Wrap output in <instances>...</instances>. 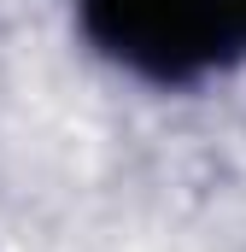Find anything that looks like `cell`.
<instances>
[{
    "label": "cell",
    "mask_w": 246,
    "mask_h": 252,
    "mask_svg": "<svg viewBox=\"0 0 246 252\" xmlns=\"http://www.w3.org/2000/svg\"><path fill=\"white\" fill-rule=\"evenodd\" d=\"M76 41L153 94H199L246 70L235 0H70Z\"/></svg>",
    "instance_id": "obj_1"
},
{
    "label": "cell",
    "mask_w": 246,
    "mask_h": 252,
    "mask_svg": "<svg viewBox=\"0 0 246 252\" xmlns=\"http://www.w3.org/2000/svg\"><path fill=\"white\" fill-rule=\"evenodd\" d=\"M235 24H241V41H246V0H235Z\"/></svg>",
    "instance_id": "obj_2"
}]
</instances>
